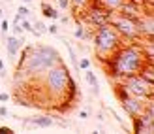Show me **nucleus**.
<instances>
[{"instance_id":"9b49d317","label":"nucleus","mask_w":154,"mask_h":134,"mask_svg":"<svg viewBox=\"0 0 154 134\" xmlns=\"http://www.w3.org/2000/svg\"><path fill=\"white\" fill-rule=\"evenodd\" d=\"M25 123L26 125H32V127H38V129H51V127H55V119H53V117H47V115L28 117Z\"/></svg>"},{"instance_id":"5701e85b","label":"nucleus","mask_w":154,"mask_h":134,"mask_svg":"<svg viewBox=\"0 0 154 134\" xmlns=\"http://www.w3.org/2000/svg\"><path fill=\"white\" fill-rule=\"evenodd\" d=\"M8 28H10V23H8V19H2L0 21V32H2V36L8 34Z\"/></svg>"},{"instance_id":"6ab92c4d","label":"nucleus","mask_w":154,"mask_h":134,"mask_svg":"<svg viewBox=\"0 0 154 134\" xmlns=\"http://www.w3.org/2000/svg\"><path fill=\"white\" fill-rule=\"evenodd\" d=\"M72 6L75 8V10H81V8H87L90 4V0H70Z\"/></svg>"},{"instance_id":"cd10ccee","label":"nucleus","mask_w":154,"mask_h":134,"mask_svg":"<svg viewBox=\"0 0 154 134\" xmlns=\"http://www.w3.org/2000/svg\"><path fill=\"white\" fill-rule=\"evenodd\" d=\"M0 134H13V130L10 127H0Z\"/></svg>"},{"instance_id":"20e7f679","label":"nucleus","mask_w":154,"mask_h":134,"mask_svg":"<svg viewBox=\"0 0 154 134\" xmlns=\"http://www.w3.org/2000/svg\"><path fill=\"white\" fill-rule=\"evenodd\" d=\"M92 42H94V47H96V51H98L102 60H105L122 44L120 36L117 34V30H115L109 23H103V25L96 27V32L92 36Z\"/></svg>"},{"instance_id":"9d476101","label":"nucleus","mask_w":154,"mask_h":134,"mask_svg":"<svg viewBox=\"0 0 154 134\" xmlns=\"http://www.w3.org/2000/svg\"><path fill=\"white\" fill-rule=\"evenodd\" d=\"M4 38H6V51H8V55H10V59H15L19 55V51H21L23 44H25V40L17 38L15 34H10V36L6 34Z\"/></svg>"},{"instance_id":"412c9836","label":"nucleus","mask_w":154,"mask_h":134,"mask_svg":"<svg viewBox=\"0 0 154 134\" xmlns=\"http://www.w3.org/2000/svg\"><path fill=\"white\" fill-rule=\"evenodd\" d=\"M17 15H19L21 19H23V17H28V15H30V10H28L25 4H21V6H19V10H17Z\"/></svg>"},{"instance_id":"b1692460","label":"nucleus","mask_w":154,"mask_h":134,"mask_svg":"<svg viewBox=\"0 0 154 134\" xmlns=\"http://www.w3.org/2000/svg\"><path fill=\"white\" fill-rule=\"evenodd\" d=\"M58 2V6H60V10H70L72 8V2L70 0H57Z\"/></svg>"},{"instance_id":"2eb2a0df","label":"nucleus","mask_w":154,"mask_h":134,"mask_svg":"<svg viewBox=\"0 0 154 134\" xmlns=\"http://www.w3.org/2000/svg\"><path fill=\"white\" fill-rule=\"evenodd\" d=\"M42 10H43V17H47L51 21H57L60 17V11L55 10V8H53L51 4H47V2H42Z\"/></svg>"},{"instance_id":"aec40b11","label":"nucleus","mask_w":154,"mask_h":134,"mask_svg":"<svg viewBox=\"0 0 154 134\" xmlns=\"http://www.w3.org/2000/svg\"><path fill=\"white\" fill-rule=\"evenodd\" d=\"M77 68H79V70H87V68H90V59L83 57L81 60H77Z\"/></svg>"},{"instance_id":"f03ea898","label":"nucleus","mask_w":154,"mask_h":134,"mask_svg":"<svg viewBox=\"0 0 154 134\" xmlns=\"http://www.w3.org/2000/svg\"><path fill=\"white\" fill-rule=\"evenodd\" d=\"M145 60H149V59L145 57L141 45H135L132 42L128 45L120 44L103 62L107 64V72H109V76H113L115 80L122 81L124 77L134 76V74L139 72V68H141V64Z\"/></svg>"},{"instance_id":"4be33fe9","label":"nucleus","mask_w":154,"mask_h":134,"mask_svg":"<svg viewBox=\"0 0 154 134\" xmlns=\"http://www.w3.org/2000/svg\"><path fill=\"white\" fill-rule=\"evenodd\" d=\"M75 38L77 40H85L87 38V32H85V28L81 25H77V28H75Z\"/></svg>"},{"instance_id":"423d86ee","label":"nucleus","mask_w":154,"mask_h":134,"mask_svg":"<svg viewBox=\"0 0 154 134\" xmlns=\"http://www.w3.org/2000/svg\"><path fill=\"white\" fill-rule=\"evenodd\" d=\"M120 87L126 91V94L130 96H135V98H154V83L145 81L139 74H134V76H128L120 81Z\"/></svg>"},{"instance_id":"a211bd4d","label":"nucleus","mask_w":154,"mask_h":134,"mask_svg":"<svg viewBox=\"0 0 154 134\" xmlns=\"http://www.w3.org/2000/svg\"><path fill=\"white\" fill-rule=\"evenodd\" d=\"M11 30H13V34L17 36V38H21V40H25V30H23V27L19 25V23H13Z\"/></svg>"},{"instance_id":"1a4fd4ad","label":"nucleus","mask_w":154,"mask_h":134,"mask_svg":"<svg viewBox=\"0 0 154 134\" xmlns=\"http://www.w3.org/2000/svg\"><path fill=\"white\" fill-rule=\"evenodd\" d=\"M137 23H139V30H141V38L143 40H154V21H152V11H143L139 17H137Z\"/></svg>"},{"instance_id":"f8f14e48","label":"nucleus","mask_w":154,"mask_h":134,"mask_svg":"<svg viewBox=\"0 0 154 134\" xmlns=\"http://www.w3.org/2000/svg\"><path fill=\"white\" fill-rule=\"evenodd\" d=\"M94 2L100 6V8H103L105 11H120V8L126 4V0H94Z\"/></svg>"},{"instance_id":"7c9ffc66","label":"nucleus","mask_w":154,"mask_h":134,"mask_svg":"<svg viewBox=\"0 0 154 134\" xmlns=\"http://www.w3.org/2000/svg\"><path fill=\"white\" fill-rule=\"evenodd\" d=\"M4 19V11H2V8H0V21Z\"/></svg>"},{"instance_id":"4468645a","label":"nucleus","mask_w":154,"mask_h":134,"mask_svg":"<svg viewBox=\"0 0 154 134\" xmlns=\"http://www.w3.org/2000/svg\"><path fill=\"white\" fill-rule=\"evenodd\" d=\"M85 80H87V83L90 85V89H92V94H100V83H98V76L92 72V68H87L85 70Z\"/></svg>"},{"instance_id":"f257e3e1","label":"nucleus","mask_w":154,"mask_h":134,"mask_svg":"<svg viewBox=\"0 0 154 134\" xmlns=\"http://www.w3.org/2000/svg\"><path fill=\"white\" fill-rule=\"evenodd\" d=\"M62 62L60 53L53 45H26L25 53L17 64L15 80L26 77V80H42L43 74L51 66Z\"/></svg>"},{"instance_id":"dca6fc26","label":"nucleus","mask_w":154,"mask_h":134,"mask_svg":"<svg viewBox=\"0 0 154 134\" xmlns=\"http://www.w3.org/2000/svg\"><path fill=\"white\" fill-rule=\"evenodd\" d=\"M19 25L23 27V30H25V32H32V34H36L34 25L30 23V19H28V17H23V19H19Z\"/></svg>"},{"instance_id":"39448f33","label":"nucleus","mask_w":154,"mask_h":134,"mask_svg":"<svg viewBox=\"0 0 154 134\" xmlns=\"http://www.w3.org/2000/svg\"><path fill=\"white\" fill-rule=\"evenodd\" d=\"M107 23L117 30V34L120 36V40H128V42L143 40L137 17H132V15L122 13V11H113V13H109V21H107Z\"/></svg>"},{"instance_id":"c85d7f7f","label":"nucleus","mask_w":154,"mask_h":134,"mask_svg":"<svg viewBox=\"0 0 154 134\" xmlns=\"http://www.w3.org/2000/svg\"><path fill=\"white\" fill-rule=\"evenodd\" d=\"M0 76H2V77L6 76V66H4V60L2 59H0Z\"/></svg>"},{"instance_id":"0eeeda50","label":"nucleus","mask_w":154,"mask_h":134,"mask_svg":"<svg viewBox=\"0 0 154 134\" xmlns=\"http://www.w3.org/2000/svg\"><path fill=\"white\" fill-rule=\"evenodd\" d=\"M120 100V104H122V109L128 113V117H137V115H141L143 112H145V108H147V102H149V98L147 100H143V98H135V96H130V94H124L122 98H119Z\"/></svg>"},{"instance_id":"6e6552de","label":"nucleus","mask_w":154,"mask_h":134,"mask_svg":"<svg viewBox=\"0 0 154 134\" xmlns=\"http://www.w3.org/2000/svg\"><path fill=\"white\" fill-rule=\"evenodd\" d=\"M85 21L92 27H100L109 21V11H105L103 8H100L94 2V6H90V8L87 6V10H85Z\"/></svg>"},{"instance_id":"7ed1b4c3","label":"nucleus","mask_w":154,"mask_h":134,"mask_svg":"<svg viewBox=\"0 0 154 134\" xmlns=\"http://www.w3.org/2000/svg\"><path fill=\"white\" fill-rule=\"evenodd\" d=\"M42 80H43V85H45V93H47L51 98L64 100V98L70 96V93L75 91L70 70H68V66L64 62H58V64L51 66L47 72L43 74Z\"/></svg>"},{"instance_id":"393cba45","label":"nucleus","mask_w":154,"mask_h":134,"mask_svg":"<svg viewBox=\"0 0 154 134\" xmlns=\"http://www.w3.org/2000/svg\"><path fill=\"white\" fill-rule=\"evenodd\" d=\"M47 32L49 34H58V25L57 23H51V25L47 27Z\"/></svg>"},{"instance_id":"bb28decb","label":"nucleus","mask_w":154,"mask_h":134,"mask_svg":"<svg viewBox=\"0 0 154 134\" xmlns=\"http://www.w3.org/2000/svg\"><path fill=\"white\" fill-rule=\"evenodd\" d=\"M0 102H10V94H8V93H0Z\"/></svg>"},{"instance_id":"a878e982","label":"nucleus","mask_w":154,"mask_h":134,"mask_svg":"<svg viewBox=\"0 0 154 134\" xmlns=\"http://www.w3.org/2000/svg\"><path fill=\"white\" fill-rule=\"evenodd\" d=\"M6 117H8V108L0 106V119H6Z\"/></svg>"},{"instance_id":"c756f323","label":"nucleus","mask_w":154,"mask_h":134,"mask_svg":"<svg viewBox=\"0 0 154 134\" xmlns=\"http://www.w3.org/2000/svg\"><path fill=\"white\" fill-rule=\"evenodd\" d=\"M79 117H83V119H87V117H88V113H87V112H85V109H83V112L79 113Z\"/></svg>"},{"instance_id":"f3484780","label":"nucleus","mask_w":154,"mask_h":134,"mask_svg":"<svg viewBox=\"0 0 154 134\" xmlns=\"http://www.w3.org/2000/svg\"><path fill=\"white\" fill-rule=\"evenodd\" d=\"M34 30H36L34 36H42V34L47 32V25H45L43 21H36V23H34Z\"/></svg>"},{"instance_id":"ddd939ff","label":"nucleus","mask_w":154,"mask_h":134,"mask_svg":"<svg viewBox=\"0 0 154 134\" xmlns=\"http://www.w3.org/2000/svg\"><path fill=\"white\" fill-rule=\"evenodd\" d=\"M139 74L145 81H149V83H154V60H145L141 68H139Z\"/></svg>"},{"instance_id":"2f4dec72","label":"nucleus","mask_w":154,"mask_h":134,"mask_svg":"<svg viewBox=\"0 0 154 134\" xmlns=\"http://www.w3.org/2000/svg\"><path fill=\"white\" fill-rule=\"evenodd\" d=\"M21 2H23V4H30V2H32V0H21Z\"/></svg>"}]
</instances>
